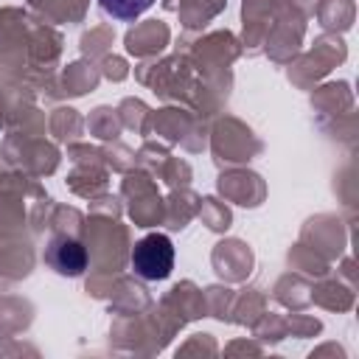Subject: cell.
<instances>
[{"label":"cell","instance_id":"obj_1","mask_svg":"<svg viewBox=\"0 0 359 359\" xmlns=\"http://www.w3.org/2000/svg\"><path fill=\"white\" fill-rule=\"evenodd\" d=\"M132 269L143 280H163L174 269V244L165 233H149L132 247Z\"/></svg>","mask_w":359,"mask_h":359},{"label":"cell","instance_id":"obj_2","mask_svg":"<svg viewBox=\"0 0 359 359\" xmlns=\"http://www.w3.org/2000/svg\"><path fill=\"white\" fill-rule=\"evenodd\" d=\"M42 261H45L56 275L79 278V275L87 269L90 255H87V247H84L79 238L65 236V233H56V236L48 241Z\"/></svg>","mask_w":359,"mask_h":359},{"label":"cell","instance_id":"obj_3","mask_svg":"<svg viewBox=\"0 0 359 359\" xmlns=\"http://www.w3.org/2000/svg\"><path fill=\"white\" fill-rule=\"evenodd\" d=\"M151 3L154 0H98V6H101L104 14H109L112 20H123V22L137 20Z\"/></svg>","mask_w":359,"mask_h":359}]
</instances>
